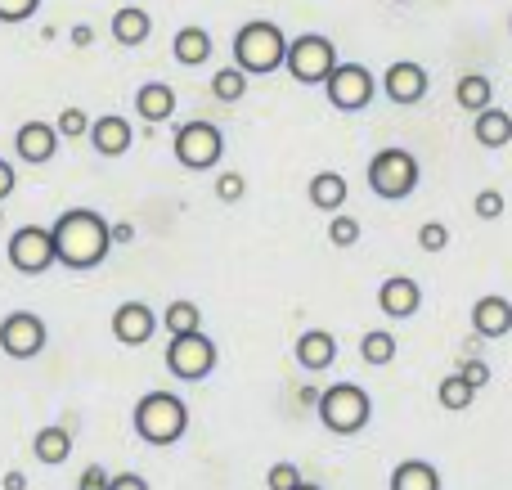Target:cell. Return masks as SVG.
<instances>
[{
    "label": "cell",
    "instance_id": "6da1fadb",
    "mask_svg": "<svg viewBox=\"0 0 512 490\" xmlns=\"http://www.w3.org/2000/svg\"><path fill=\"white\" fill-rule=\"evenodd\" d=\"M50 234H54V257H59L68 270L99 266V261L108 257V248H113V225H108L99 212H86V207L63 212L59 221L50 225Z\"/></svg>",
    "mask_w": 512,
    "mask_h": 490
},
{
    "label": "cell",
    "instance_id": "7a4b0ae2",
    "mask_svg": "<svg viewBox=\"0 0 512 490\" xmlns=\"http://www.w3.org/2000/svg\"><path fill=\"white\" fill-rule=\"evenodd\" d=\"M283 59H288V36H283L279 23L252 18V23L239 27V36H234V68H243L248 77H270V72L283 68Z\"/></svg>",
    "mask_w": 512,
    "mask_h": 490
},
{
    "label": "cell",
    "instance_id": "3957f363",
    "mask_svg": "<svg viewBox=\"0 0 512 490\" xmlns=\"http://www.w3.org/2000/svg\"><path fill=\"white\" fill-rule=\"evenodd\" d=\"M135 437L144 441V446H176L180 437L189 432V410L180 396L171 392H149L135 401Z\"/></svg>",
    "mask_w": 512,
    "mask_h": 490
},
{
    "label": "cell",
    "instance_id": "277c9868",
    "mask_svg": "<svg viewBox=\"0 0 512 490\" xmlns=\"http://www.w3.org/2000/svg\"><path fill=\"white\" fill-rule=\"evenodd\" d=\"M315 405H319V423H324L328 432H337V437H355V432L369 428V419H373L369 392L355 383H333L324 396H315Z\"/></svg>",
    "mask_w": 512,
    "mask_h": 490
},
{
    "label": "cell",
    "instance_id": "5b68a950",
    "mask_svg": "<svg viewBox=\"0 0 512 490\" xmlns=\"http://www.w3.org/2000/svg\"><path fill=\"white\" fill-rule=\"evenodd\" d=\"M369 189L387 203H400L418 189V162L409 149H382L369 162Z\"/></svg>",
    "mask_w": 512,
    "mask_h": 490
},
{
    "label": "cell",
    "instance_id": "8992f818",
    "mask_svg": "<svg viewBox=\"0 0 512 490\" xmlns=\"http://www.w3.org/2000/svg\"><path fill=\"white\" fill-rule=\"evenodd\" d=\"M283 68L292 72V77L301 81V86H324L328 72L337 68V45L328 41V36H297V41L288 45V59H283Z\"/></svg>",
    "mask_w": 512,
    "mask_h": 490
},
{
    "label": "cell",
    "instance_id": "52a82bcc",
    "mask_svg": "<svg viewBox=\"0 0 512 490\" xmlns=\"http://www.w3.org/2000/svg\"><path fill=\"white\" fill-rule=\"evenodd\" d=\"M167 369L185 383H198L216 369V342L207 338L203 329L194 333H171V347H167Z\"/></svg>",
    "mask_w": 512,
    "mask_h": 490
},
{
    "label": "cell",
    "instance_id": "ba28073f",
    "mask_svg": "<svg viewBox=\"0 0 512 490\" xmlns=\"http://www.w3.org/2000/svg\"><path fill=\"white\" fill-rule=\"evenodd\" d=\"M324 90H328V104L342 108V113H360V108H369L373 95H378L373 72L364 68V63H337V68L328 72Z\"/></svg>",
    "mask_w": 512,
    "mask_h": 490
},
{
    "label": "cell",
    "instance_id": "9c48e42d",
    "mask_svg": "<svg viewBox=\"0 0 512 490\" xmlns=\"http://www.w3.org/2000/svg\"><path fill=\"white\" fill-rule=\"evenodd\" d=\"M54 234L45 225H23V230L9 234V266L18 275H45L54 266Z\"/></svg>",
    "mask_w": 512,
    "mask_h": 490
},
{
    "label": "cell",
    "instance_id": "30bf717a",
    "mask_svg": "<svg viewBox=\"0 0 512 490\" xmlns=\"http://www.w3.org/2000/svg\"><path fill=\"white\" fill-rule=\"evenodd\" d=\"M221 153H225V140H221V131H216L212 122H189V126H180L176 131V158L185 162L189 171L216 167Z\"/></svg>",
    "mask_w": 512,
    "mask_h": 490
},
{
    "label": "cell",
    "instance_id": "8fae6325",
    "mask_svg": "<svg viewBox=\"0 0 512 490\" xmlns=\"http://www.w3.org/2000/svg\"><path fill=\"white\" fill-rule=\"evenodd\" d=\"M0 351L14 360H32L45 351V324L32 311H9L0 320Z\"/></svg>",
    "mask_w": 512,
    "mask_h": 490
},
{
    "label": "cell",
    "instance_id": "7c38bea8",
    "mask_svg": "<svg viewBox=\"0 0 512 490\" xmlns=\"http://www.w3.org/2000/svg\"><path fill=\"white\" fill-rule=\"evenodd\" d=\"M153 329H158V320H153V311L144 302H122L113 311V338L122 347H144L153 338Z\"/></svg>",
    "mask_w": 512,
    "mask_h": 490
},
{
    "label": "cell",
    "instance_id": "4fadbf2b",
    "mask_svg": "<svg viewBox=\"0 0 512 490\" xmlns=\"http://www.w3.org/2000/svg\"><path fill=\"white\" fill-rule=\"evenodd\" d=\"M54 149H59V126L50 122H23L14 135V153L23 162H32V167H41V162L54 158Z\"/></svg>",
    "mask_w": 512,
    "mask_h": 490
},
{
    "label": "cell",
    "instance_id": "5bb4252c",
    "mask_svg": "<svg viewBox=\"0 0 512 490\" xmlns=\"http://www.w3.org/2000/svg\"><path fill=\"white\" fill-rule=\"evenodd\" d=\"M382 90H387V99L391 104H418V99L427 95V72L418 68V63H409V59H400V63H391L387 68V77H382Z\"/></svg>",
    "mask_w": 512,
    "mask_h": 490
},
{
    "label": "cell",
    "instance_id": "9a60e30c",
    "mask_svg": "<svg viewBox=\"0 0 512 490\" xmlns=\"http://www.w3.org/2000/svg\"><path fill=\"white\" fill-rule=\"evenodd\" d=\"M378 306L391 320H409V315L423 306V293H418V284L409 275H391V279H382V288H378Z\"/></svg>",
    "mask_w": 512,
    "mask_h": 490
},
{
    "label": "cell",
    "instance_id": "2e32d148",
    "mask_svg": "<svg viewBox=\"0 0 512 490\" xmlns=\"http://www.w3.org/2000/svg\"><path fill=\"white\" fill-rule=\"evenodd\" d=\"M292 351H297V365L306 369V374H319V369H328L337 360V338L324 329H310V333H301Z\"/></svg>",
    "mask_w": 512,
    "mask_h": 490
},
{
    "label": "cell",
    "instance_id": "e0dca14e",
    "mask_svg": "<svg viewBox=\"0 0 512 490\" xmlns=\"http://www.w3.org/2000/svg\"><path fill=\"white\" fill-rule=\"evenodd\" d=\"M90 140H95V149L104 153V158H122L126 149H131V122L126 117H117V113H108V117H99V122H90Z\"/></svg>",
    "mask_w": 512,
    "mask_h": 490
},
{
    "label": "cell",
    "instance_id": "ac0fdd59",
    "mask_svg": "<svg viewBox=\"0 0 512 490\" xmlns=\"http://www.w3.org/2000/svg\"><path fill=\"white\" fill-rule=\"evenodd\" d=\"M472 329L481 333V338H504V333L512 329V306L508 297H481L477 306H472Z\"/></svg>",
    "mask_w": 512,
    "mask_h": 490
},
{
    "label": "cell",
    "instance_id": "d6986e66",
    "mask_svg": "<svg viewBox=\"0 0 512 490\" xmlns=\"http://www.w3.org/2000/svg\"><path fill=\"white\" fill-rule=\"evenodd\" d=\"M135 113L144 117V122H167L171 113H176V90L162 86V81H149V86L135 90Z\"/></svg>",
    "mask_w": 512,
    "mask_h": 490
},
{
    "label": "cell",
    "instance_id": "ffe728a7",
    "mask_svg": "<svg viewBox=\"0 0 512 490\" xmlns=\"http://www.w3.org/2000/svg\"><path fill=\"white\" fill-rule=\"evenodd\" d=\"M472 135H477L481 149H504V144L512 140V117L504 113V108H481L477 122H472Z\"/></svg>",
    "mask_w": 512,
    "mask_h": 490
},
{
    "label": "cell",
    "instance_id": "44dd1931",
    "mask_svg": "<svg viewBox=\"0 0 512 490\" xmlns=\"http://www.w3.org/2000/svg\"><path fill=\"white\" fill-rule=\"evenodd\" d=\"M149 36H153V18L144 14V9L126 5V9L113 14V41L117 45H144Z\"/></svg>",
    "mask_w": 512,
    "mask_h": 490
},
{
    "label": "cell",
    "instance_id": "7402d4cb",
    "mask_svg": "<svg viewBox=\"0 0 512 490\" xmlns=\"http://www.w3.org/2000/svg\"><path fill=\"white\" fill-rule=\"evenodd\" d=\"M391 490H441V473L427 459H405L391 473Z\"/></svg>",
    "mask_w": 512,
    "mask_h": 490
},
{
    "label": "cell",
    "instance_id": "603a6c76",
    "mask_svg": "<svg viewBox=\"0 0 512 490\" xmlns=\"http://www.w3.org/2000/svg\"><path fill=\"white\" fill-rule=\"evenodd\" d=\"M310 203L319 207V212H337V207L346 203V176L342 171H319L315 180H310Z\"/></svg>",
    "mask_w": 512,
    "mask_h": 490
},
{
    "label": "cell",
    "instance_id": "cb8c5ba5",
    "mask_svg": "<svg viewBox=\"0 0 512 490\" xmlns=\"http://www.w3.org/2000/svg\"><path fill=\"white\" fill-rule=\"evenodd\" d=\"M171 50H176V63H185V68H198V63H207V54H212V36H207L203 27H180Z\"/></svg>",
    "mask_w": 512,
    "mask_h": 490
},
{
    "label": "cell",
    "instance_id": "d4e9b609",
    "mask_svg": "<svg viewBox=\"0 0 512 490\" xmlns=\"http://www.w3.org/2000/svg\"><path fill=\"white\" fill-rule=\"evenodd\" d=\"M32 450L41 464H63V459L72 455V432L68 428H41L32 441Z\"/></svg>",
    "mask_w": 512,
    "mask_h": 490
},
{
    "label": "cell",
    "instance_id": "484cf974",
    "mask_svg": "<svg viewBox=\"0 0 512 490\" xmlns=\"http://www.w3.org/2000/svg\"><path fill=\"white\" fill-rule=\"evenodd\" d=\"M490 104H495V86H490V77H481V72L459 77V108L481 113V108H490Z\"/></svg>",
    "mask_w": 512,
    "mask_h": 490
},
{
    "label": "cell",
    "instance_id": "4316f807",
    "mask_svg": "<svg viewBox=\"0 0 512 490\" xmlns=\"http://www.w3.org/2000/svg\"><path fill=\"white\" fill-rule=\"evenodd\" d=\"M472 396H477V387H472L463 374H450V378H441V383H436V401H441V410H450V414L468 410Z\"/></svg>",
    "mask_w": 512,
    "mask_h": 490
},
{
    "label": "cell",
    "instance_id": "83f0119b",
    "mask_svg": "<svg viewBox=\"0 0 512 490\" xmlns=\"http://www.w3.org/2000/svg\"><path fill=\"white\" fill-rule=\"evenodd\" d=\"M360 360H364V365H373V369L391 365V360H396V338H391L387 329L364 333V342H360Z\"/></svg>",
    "mask_w": 512,
    "mask_h": 490
},
{
    "label": "cell",
    "instance_id": "f1b7e54d",
    "mask_svg": "<svg viewBox=\"0 0 512 490\" xmlns=\"http://www.w3.org/2000/svg\"><path fill=\"white\" fill-rule=\"evenodd\" d=\"M243 90H248V72L243 68H221L212 77V95L221 99V104H239Z\"/></svg>",
    "mask_w": 512,
    "mask_h": 490
},
{
    "label": "cell",
    "instance_id": "f546056e",
    "mask_svg": "<svg viewBox=\"0 0 512 490\" xmlns=\"http://www.w3.org/2000/svg\"><path fill=\"white\" fill-rule=\"evenodd\" d=\"M167 329H171V333H194V329H203V311H198L194 302H171V306H167Z\"/></svg>",
    "mask_w": 512,
    "mask_h": 490
},
{
    "label": "cell",
    "instance_id": "4dcf8cb0",
    "mask_svg": "<svg viewBox=\"0 0 512 490\" xmlns=\"http://www.w3.org/2000/svg\"><path fill=\"white\" fill-rule=\"evenodd\" d=\"M328 243H333V248H355V243H360V221H355V216H333V221H328Z\"/></svg>",
    "mask_w": 512,
    "mask_h": 490
},
{
    "label": "cell",
    "instance_id": "1f68e13d",
    "mask_svg": "<svg viewBox=\"0 0 512 490\" xmlns=\"http://www.w3.org/2000/svg\"><path fill=\"white\" fill-rule=\"evenodd\" d=\"M54 126H59V135H68V140H77V135H86V131H90V117L81 113V108H63V113H59V122H54Z\"/></svg>",
    "mask_w": 512,
    "mask_h": 490
},
{
    "label": "cell",
    "instance_id": "d6a6232c",
    "mask_svg": "<svg viewBox=\"0 0 512 490\" xmlns=\"http://www.w3.org/2000/svg\"><path fill=\"white\" fill-rule=\"evenodd\" d=\"M243 189H248V180H243L239 171H221V180H216V198H221V203H239Z\"/></svg>",
    "mask_w": 512,
    "mask_h": 490
},
{
    "label": "cell",
    "instance_id": "836d02e7",
    "mask_svg": "<svg viewBox=\"0 0 512 490\" xmlns=\"http://www.w3.org/2000/svg\"><path fill=\"white\" fill-rule=\"evenodd\" d=\"M472 207H477L481 221H499V216H504V194H499V189H481Z\"/></svg>",
    "mask_w": 512,
    "mask_h": 490
},
{
    "label": "cell",
    "instance_id": "e575fe53",
    "mask_svg": "<svg viewBox=\"0 0 512 490\" xmlns=\"http://www.w3.org/2000/svg\"><path fill=\"white\" fill-rule=\"evenodd\" d=\"M41 9V0H0V23H23Z\"/></svg>",
    "mask_w": 512,
    "mask_h": 490
},
{
    "label": "cell",
    "instance_id": "d590c367",
    "mask_svg": "<svg viewBox=\"0 0 512 490\" xmlns=\"http://www.w3.org/2000/svg\"><path fill=\"white\" fill-rule=\"evenodd\" d=\"M445 243H450V230H445L441 221H427L423 230H418V248L423 252H441Z\"/></svg>",
    "mask_w": 512,
    "mask_h": 490
},
{
    "label": "cell",
    "instance_id": "8d00e7d4",
    "mask_svg": "<svg viewBox=\"0 0 512 490\" xmlns=\"http://www.w3.org/2000/svg\"><path fill=\"white\" fill-rule=\"evenodd\" d=\"M265 486L270 490H292V486H301V473L292 464H274L270 473H265Z\"/></svg>",
    "mask_w": 512,
    "mask_h": 490
},
{
    "label": "cell",
    "instance_id": "74e56055",
    "mask_svg": "<svg viewBox=\"0 0 512 490\" xmlns=\"http://www.w3.org/2000/svg\"><path fill=\"white\" fill-rule=\"evenodd\" d=\"M77 490H108V473H104V468H99V464H90L86 473H81Z\"/></svg>",
    "mask_w": 512,
    "mask_h": 490
},
{
    "label": "cell",
    "instance_id": "f35d334b",
    "mask_svg": "<svg viewBox=\"0 0 512 490\" xmlns=\"http://www.w3.org/2000/svg\"><path fill=\"white\" fill-rule=\"evenodd\" d=\"M459 374H463V378H468V383H472V387H477V392H481V387H486V383H490V369H486V365H481V360H468V365H463V369H459Z\"/></svg>",
    "mask_w": 512,
    "mask_h": 490
},
{
    "label": "cell",
    "instance_id": "ab89813d",
    "mask_svg": "<svg viewBox=\"0 0 512 490\" xmlns=\"http://www.w3.org/2000/svg\"><path fill=\"white\" fill-rule=\"evenodd\" d=\"M108 490H149V482L140 473H117V477H108Z\"/></svg>",
    "mask_w": 512,
    "mask_h": 490
},
{
    "label": "cell",
    "instance_id": "60d3db41",
    "mask_svg": "<svg viewBox=\"0 0 512 490\" xmlns=\"http://www.w3.org/2000/svg\"><path fill=\"white\" fill-rule=\"evenodd\" d=\"M9 194H14V167L0 162V198H9Z\"/></svg>",
    "mask_w": 512,
    "mask_h": 490
},
{
    "label": "cell",
    "instance_id": "b9f144b4",
    "mask_svg": "<svg viewBox=\"0 0 512 490\" xmlns=\"http://www.w3.org/2000/svg\"><path fill=\"white\" fill-rule=\"evenodd\" d=\"M90 41H95V32H90L86 23H81V27H72V45H90Z\"/></svg>",
    "mask_w": 512,
    "mask_h": 490
},
{
    "label": "cell",
    "instance_id": "7bdbcfd3",
    "mask_svg": "<svg viewBox=\"0 0 512 490\" xmlns=\"http://www.w3.org/2000/svg\"><path fill=\"white\" fill-rule=\"evenodd\" d=\"M131 239H135V230H131L126 221H122V225H113V243H131Z\"/></svg>",
    "mask_w": 512,
    "mask_h": 490
},
{
    "label": "cell",
    "instance_id": "ee69618b",
    "mask_svg": "<svg viewBox=\"0 0 512 490\" xmlns=\"http://www.w3.org/2000/svg\"><path fill=\"white\" fill-rule=\"evenodd\" d=\"M5 490H27V482H23V473H9V477H5Z\"/></svg>",
    "mask_w": 512,
    "mask_h": 490
},
{
    "label": "cell",
    "instance_id": "f6af8a7d",
    "mask_svg": "<svg viewBox=\"0 0 512 490\" xmlns=\"http://www.w3.org/2000/svg\"><path fill=\"white\" fill-rule=\"evenodd\" d=\"M292 490H319V486H310V482H301V486H292Z\"/></svg>",
    "mask_w": 512,
    "mask_h": 490
},
{
    "label": "cell",
    "instance_id": "bcb514c9",
    "mask_svg": "<svg viewBox=\"0 0 512 490\" xmlns=\"http://www.w3.org/2000/svg\"><path fill=\"white\" fill-rule=\"evenodd\" d=\"M508 27H512V18H508Z\"/></svg>",
    "mask_w": 512,
    "mask_h": 490
}]
</instances>
